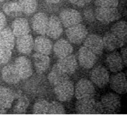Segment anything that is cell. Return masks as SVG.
Wrapping results in <instances>:
<instances>
[{
    "label": "cell",
    "mask_w": 127,
    "mask_h": 115,
    "mask_svg": "<svg viewBox=\"0 0 127 115\" xmlns=\"http://www.w3.org/2000/svg\"><path fill=\"white\" fill-rule=\"evenodd\" d=\"M75 109L78 114L81 115L105 114L100 101H96L94 98L77 99L75 104Z\"/></svg>",
    "instance_id": "1"
},
{
    "label": "cell",
    "mask_w": 127,
    "mask_h": 115,
    "mask_svg": "<svg viewBox=\"0 0 127 115\" xmlns=\"http://www.w3.org/2000/svg\"><path fill=\"white\" fill-rule=\"evenodd\" d=\"M74 93L77 99L94 98L95 95V86L91 81L86 78H82L77 83Z\"/></svg>",
    "instance_id": "2"
},
{
    "label": "cell",
    "mask_w": 127,
    "mask_h": 115,
    "mask_svg": "<svg viewBox=\"0 0 127 115\" xmlns=\"http://www.w3.org/2000/svg\"><path fill=\"white\" fill-rule=\"evenodd\" d=\"M66 35L69 42L74 44H80L88 35V31L84 24H77L71 27H67Z\"/></svg>",
    "instance_id": "3"
},
{
    "label": "cell",
    "mask_w": 127,
    "mask_h": 115,
    "mask_svg": "<svg viewBox=\"0 0 127 115\" xmlns=\"http://www.w3.org/2000/svg\"><path fill=\"white\" fill-rule=\"evenodd\" d=\"M95 18L105 24L115 22L121 17L116 7H97L95 11Z\"/></svg>",
    "instance_id": "4"
},
{
    "label": "cell",
    "mask_w": 127,
    "mask_h": 115,
    "mask_svg": "<svg viewBox=\"0 0 127 115\" xmlns=\"http://www.w3.org/2000/svg\"><path fill=\"white\" fill-rule=\"evenodd\" d=\"M54 92L60 101H68L71 99L74 93V86L69 80H66L59 84L56 85Z\"/></svg>",
    "instance_id": "5"
},
{
    "label": "cell",
    "mask_w": 127,
    "mask_h": 115,
    "mask_svg": "<svg viewBox=\"0 0 127 115\" xmlns=\"http://www.w3.org/2000/svg\"><path fill=\"white\" fill-rule=\"evenodd\" d=\"M100 103L103 105L105 114H114L121 107V99L114 93H108L101 97Z\"/></svg>",
    "instance_id": "6"
},
{
    "label": "cell",
    "mask_w": 127,
    "mask_h": 115,
    "mask_svg": "<svg viewBox=\"0 0 127 115\" xmlns=\"http://www.w3.org/2000/svg\"><path fill=\"white\" fill-rule=\"evenodd\" d=\"M90 79L92 83L98 88H104L109 83L110 75L108 70L104 66H98L92 70Z\"/></svg>",
    "instance_id": "7"
},
{
    "label": "cell",
    "mask_w": 127,
    "mask_h": 115,
    "mask_svg": "<svg viewBox=\"0 0 127 115\" xmlns=\"http://www.w3.org/2000/svg\"><path fill=\"white\" fill-rule=\"evenodd\" d=\"M97 61V55L82 46L78 51V61L81 67L85 69H92Z\"/></svg>",
    "instance_id": "8"
},
{
    "label": "cell",
    "mask_w": 127,
    "mask_h": 115,
    "mask_svg": "<svg viewBox=\"0 0 127 115\" xmlns=\"http://www.w3.org/2000/svg\"><path fill=\"white\" fill-rule=\"evenodd\" d=\"M61 23L65 27H69L82 22V18L78 11L73 9H65L59 15Z\"/></svg>",
    "instance_id": "9"
},
{
    "label": "cell",
    "mask_w": 127,
    "mask_h": 115,
    "mask_svg": "<svg viewBox=\"0 0 127 115\" xmlns=\"http://www.w3.org/2000/svg\"><path fill=\"white\" fill-rule=\"evenodd\" d=\"M84 46L87 49L91 50L97 55H102L103 52V38L96 34H90L87 35L86 38L85 39Z\"/></svg>",
    "instance_id": "10"
},
{
    "label": "cell",
    "mask_w": 127,
    "mask_h": 115,
    "mask_svg": "<svg viewBox=\"0 0 127 115\" xmlns=\"http://www.w3.org/2000/svg\"><path fill=\"white\" fill-rule=\"evenodd\" d=\"M15 68L20 75V79H27L32 74V68L31 61L26 57L20 56L16 58L15 64Z\"/></svg>",
    "instance_id": "11"
},
{
    "label": "cell",
    "mask_w": 127,
    "mask_h": 115,
    "mask_svg": "<svg viewBox=\"0 0 127 115\" xmlns=\"http://www.w3.org/2000/svg\"><path fill=\"white\" fill-rule=\"evenodd\" d=\"M63 32V26L59 17L51 15L48 18L46 34L51 39H58Z\"/></svg>",
    "instance_id": "12"
},
{
    "label": "cell",
    "mask_w": 127,
    "mask_h": 115,
    "mask_svg": "<svg viewBox=\"0 0 127 115\" xmlns=\"http://www.w3.org/2000/svg\"><path fill=\"white\" fill-rule=\"evenodd\" d=\"M109 82L111 88L116 93L119 94H124L127 93V78L124 73L118 72L113 75L109 80Z\"/></svg>",
    "instance_id": "13"
},
{
    "label": "cell",
    "mask_w": 127,
    "mask_h": 115,
    "mask_svg": "<svg viewBox=\"0 0 127 115\" xmlns=\"http://www.w3.org/2000/svg\"><path fill=\"white\" fill-rule=\"evenodd\" d=\"M105 64L108 69L113 73L120 72L125 67L121 54L114 50L106 56Z\"/></svg>",
    "instance_id": "14"
},
{
    "label": "cell",
    "mask_w": 127,
    "mask_h": 115,
    "mask_svg": "<svg viewBox=\"0 0 127 115\" xmlns=\"http://www.w3.org/2000/svg\"><path fill=\"white\" fill-rule=\"evenodd\" d=\"M48 17L43 12H38L32 19V27L33 30L40 35H46Z\"/></svg>",
    "instance_id": "15"
},
{
    "label": "cell",
    "mask_w": 127,
    "mask_h": 115,
    "mask_svg": "<svg viewBox=\"0 0 127 115\" xmlns=\"http://www.w3.org/2000/svg\"><path fill=\"white\" fill-rule=\"evenodd\" d=\"M57 65L66 73L71 76L77 69V61L74 55L70 54L62 58H59Z\"/></svg>",
    "instance_id": "16"
},
{
    "label": "cell",
    "mask_w": 127,
    "mask_h": 115,
    "mask_svg": "<svg viewBox=\"0 0 127 115\" xmlns=\"http://www.w3.org/2000/svg\"><path fill=\"white\" fill-rule=\"evenodd\" d=\"M103 47L108 51H113L119 47L125 46L127 43L116 37L111 32H108L105 34L103 38Z\"/></svg>",
    "instance_id": "17"
},
{
    "label": "cell",
    "mask_w": 127,
    "mask_h": 115,
    "mask_svg": "<svg viewBox=\"0 0 127 115\" xmlns=\"http://www.w3.org/2000/svg\"><path fill=\"white\" fill-rule=\"evenodd\" d=\"M52 48L53 45L51 41L43 35L37 37L34 40L33 49L38 53L48 55L51 53Z\"/></svg>",
    "instance_id": "18"
},
{
    "label": "cell",
    "mask_w": 127,
    "mask_h": 115,
    "mask_svg": "<svg viewBox=\"0 0 127 115\" xmlns=\"http://www.w3.org/2000/svg\"><path fill=\"white\" fill-rule=\"evenodd\" d=\"M16 45L20 53L28 55L31 53L33 50L34 40L31 35H25L23 36L17 37L16 40Z\"/></svg>",
    "instance_id": "19"
},
{
    "label": "cell",
    "mask_w": 127,
    "mask_h": 115,
    "mask_svg": "<svg viewBox=\"0 0 127 115\" xmlns=\"http://www.w3.org/2000/svg\"><path fill=\"white\" fill-rule=\"evenodd\" d=\"M1 76L3 80L9 84H16L20 81V77L14 64H9L4 66L2 71Z\"/></svg>",
    "instance_id": "20"
},
{
    "label": "cell",
    "mask_w": 127,
    "mask_h": 115,
    "mask_svg": "<svg viewBox=\"0 0 127 115\" xmlns=\"http://www.w3.org/2000/svg\"><path fill=\"white\" fill-rule=\"evenodd\" d=\"M69 76L60 69L57 63L54 65L53 68L48 76L49 83L54 86L59 84L66 80H69Z\"/></svg>",
    "instance_id": "21"
},
{
    "label": "cell",
    "mask_w": 127,
    "mask_h": 115,
    "mask_svg": "<svg viewBox=\"0 0 127 115\" xmlns=\"http://www.w3.org/2000/svg\"><path fill=\"white\" fill-rule=\"evenodd\" d=\"M53 50L58 58H62L73 52V47L70 43L64 39H60L56 41L54 46H53Z\"/></svg>",
    "instance_id": "22"
},
{
    "label": "cell",
    "mask_w": 127,
    "mask_h": 115,
    "mask_svg": "<svg viewBox=\"0 0 127 115\" xmlns=\"http://www.w3.org/2000/svg\"><path fill=\"white\" fill-rule=\"evenodd\" d=\"M12 31L17 38L29 34L31 29L28 20L20 17L15 19L12 24Z\"/></svg>",
    "instance_id": "23"
},
{
    "label": "cell",
    "mask_w": 127,
    "mask_h": 115,
    "mask_svg": "<svg viewBox=\"0 0 127 115\" xmlns=\"http://www.w3.org/2000/svg\"><path fill=\"white\" fill-rule=\"evenodd\" d=\"M32 58L34 66L37 73H43L48 69L50 66V58L48 55L35 53Z\"/></svg>",
    "instance_id": "24"
},
{
    "label": "cell",
    "mask_w": 127,
    "mask_h": 115,
    "mask_svg": "<svg viewBox=\"0 0 127 115\" xmlns=\"http://www.w3.org/2000/svg\"><path fill=\"white\" fill-rule=\"evenodd\" d=\"M16 98L15 92L6 87H0V104L6 109H9Z\"/></svg>",
    "instance_id": "25"
},
{
    "label": "cell",
    "mask_w": 127,
    "mask_h": 115,
    "mask_svg": "<svg viewBox=\"0 0 127 115\" xmlns=\"http://www.w3.org/2000/svg\"><path fill=\"white\" fill-rule=\"evenodd\" d=\"M15 35L9 27L0 31V46L12 50L15 46Z\"/></svg>",
    "instance_id": "26"
},
{
    "label": "cell",
    "mask_w": 127,
    "mask_h": 115,
    "mask_svg": "<svg viewBox=\"0 0 127 115\" xmlns=\"http://www.w3.org/2000/svg\"><path fill=\"white\" fill-rule=\"evenodd\" d=\"M111 32L116 37L127 43V25L125 21H119L114 24L111 27Z\"/></svg>",
    "instance_id": "27"
},
{
    "label": "cell",
    "mask_w": 127,
    "mask_h": 115,
    "mask_svg": "<svg viewBox=\"0 0 127 115\" xmlns=\"http://www.w3.org/2000/svg\"><path fill=\"white\" fill-rule=\"evenodd\" d=\"M3 11L4 13L10 17H20L23 14L21 7L18 2L9 1L3 5Z\"/></svg>",
    "instance_id": "28"
},
{
    "label": "cell",
    "mask_w": 127,
    "mask_h": 115,
    "mask_svg": "<svg viewBox=\"0 0 127 115\" xmlns=\"http://www.w3.org/2000/svg\"><path fill=\"white\" fill-rule=\"evenodd\" d=\"M16 99H17V101L13 108V113L14 114H25L30 104L29 99L27 98V96L22 94H20Z\"/></svg>",
    "instance_id": "29"
},
{
    "label": "cell",
    "mask_w": 127,
    "mask_h": 115,
    "mask_svg": "<svg viewBox=\"0 0 127 115\" xmlns=\"http://www.w3.org/2000/svg\"><path fill=\"white\" fill-rule=\"evenodd\" d=\"M22 12L25 15H29L34 13L38 7L36 0H18Z\"/></svg>",
    "instance_id": "30"
},
{
    "label": "cell",
    "mask_w": 127,
    "mask_h": 115,
    "mask_svg": "<svg viewBox=\"0 0 127 115\" xmlns=\"http://www.w3.org/2000/svg\"><path fill=\"white\" fill-rule=\"evenodd\" d=\"M49 102L45 99H39L33 105L32 114L35 115H46L48 112Z\"/></svg>",
    "instance_id": "31"
},
{
    "label": "cell",
    "mask_w": 127,
    "mask_h": 115,
    "mask_svg": "<svg viewBox=\"0 0 127 115\" xmlns=\"http://www.w3.org/2000/svg\"><path fill=\"white\" fill-rule=\"evenodd\" d=\"M66 113L65 109L63 105L58 102V101H51L49 103V108H48V115H64Z\"/></svg>",
    "instance_id": "32"
},
{
    "label": "cell",
    "mask_w": 127,
    "mask_h": 115,
    "mask_svg": "<svg viewBox=\"0 0 127 115\" xmlns=\"http://www.w3.org/2000/svg\"><path fill=\"white\" fill-rule=\"evenodd\" d=\"M12 56V50L0 46V64H5L9 62Z\"/></svg>",
    "instance_id": "33"
},
{
    "label": "cell",
    "mask_w": 127,
    "mask_h": 115,
    "mask_svg": "<svg viewBox=\"0 0 127 115\" xmlns=\"http://www.w3.org/2000/svg\"><path fill=\"white\" fill-rule=\"evenodd\" d=\"M95 4L100 7H116L119 0H95Z\"/></svg>",
    "instance_id": "34"
},
{
    "label": "cell",
    "mask_w": 127,
    "mask_h": 115,
    "mask_svg": "<svg viewBox=\"0 0 127 115\" xmlns=\"http://www.w3.org/2000/svg\"><path fill=\"white\" fill-rule=\"evenodd\" d=\"M84 14H85V17L86 20H88L89 22L94 21V20H95V12H93V11L92 9L88 8L87 9H85Z\"/></svg>",
    "instance_id": "35"
},
{
    "label": "cell",
    "mask_w": 127,
    "mask_h": 115,
    "mask_svg": "<svg viewBox=\"0 0 127 115\" xmlns=\"http://www.w3.org/2000/svg\"><path fill=\"white\" fill-rule=\"evenodd\" d=\"M92 0H69L72 4H74L77 7H84L89 4Z\"/></svg>",
    "instance_id": "36"
},
{
    "label": "cell",
    "mask_w": 127,
    "mask_h": 115,
    "mask_svg": "<svg viewBox=\"0 0 127 115\" xmlns=\"http://www.w3.org/2000/svg\"><path fill=\"white\" fill-rule=\"evenodd\" d=\"M6 23H7L6 17L2 12H0V31H1L4 28Z\"/></svg>",
    "instance_id": "37"
},
{
    "label": "cell",
    "mask_w": 127,
    "mask_h": 115,
    "mask_svg": "<svg viewBox=\"0 0 127 115\" xmlns=\"http://www.w3.org/2000/svg\"><path fill=\"white\" fill-rule=\"evenodd\" d=\"M121 56L122 58V60L124 61V66H127V47L125 46H123L121 47Z\"/></svg>",
    "instance_id": "38"
},
{
    "label": "cell",
    "mask_w": 127,
    "mask_h": 115,
    "mask_svg": "<svg viewBox=\"0 0 127 115\" xmlns=\"http://www.w3.org/2000/svg\"><path fill=\"white\" fill-rule=\"evenodd\" d=\"M6 113H7V109L4 108V107H2L0 104V115H4V114H6Z\"/></svg>",
    "instance_id": "39"
},
{
    "label": "cell",
    "mask_w": 127,
    "mask_h": 115,
    "mask_svg": "<svg viewBox=\"0 0 127 115\" xmlns=\"http://www.w3.org/2000/svg\"><path fill=\"white\" fill-rule=\"evenodd\" d=\"M45 1L49 4H58L61 0H45Z\"/></svg>",
    "instance_id": "40"
},
{
    "label": "cell",
    "mask_w": 127,
    "mask_h": 115,
    "mask_svg": "<svg viewBox=\"0 0 127 115\" xmlns=\"http://www.w3.org/2000/svg\"><path fill=\"white\" fill-rule=\"evenodd\" d=\"M4 0H0V1H3Z\"/></svg>",
    "instance_id": "41"
}]
</instances>
